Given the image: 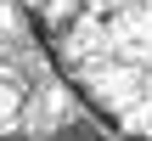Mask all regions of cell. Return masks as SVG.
<instances>
[{
  "label": "cell",
  "mask_w": 152,
  "mask_h": 141,
  "mask_svg": "<svg viewBox=\"0 0 152 141\" xmlns=\"http://www.w3.org/2000/svg\"><path fill=\"white\" fill-rule=\"evenodd\" d=\"M23 11L79 102L124 141H152V0H23Z\"/></svg>",
  "instance_id": "cell-1"
},
{
  "label": "cell",
  "mask_w": 152,
  "mask_h": 141,
  "mask_svg": "<svg viewBox=\"0 0 152 141\" xmlns=\"http://www.w3.org/2000/svg\"><path fill=\"white\" fill-rule=\"evenodd\" d=\"M56 141H96V136H85V130H62Z\"/></svg>",
  "instance_id": "cell-2"
}]
</instances>
